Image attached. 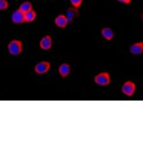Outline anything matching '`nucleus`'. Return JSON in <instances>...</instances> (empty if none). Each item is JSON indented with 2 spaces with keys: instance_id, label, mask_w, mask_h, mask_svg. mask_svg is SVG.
<instances>
[{
  "instance_id": "nucleus-15",
  "label": "nucleus",
  "mask_w": 143,
  "mask_h": 158,
  "mask_svg": "<svg viewBox=\"0 0 143 158\" xmlns=\"http://www.w3.org/2000/svg\"><path fill=\"white\" fill-rule=\"evenodd\" d=\"M9 7L7 0H0V10H5Z\"/></svg>"
},
{
  "instance_id": "nucleus-3",
  "label": "nucleus",
  "mask_w": 143,
  "mask_h": 158,
  "mask_svg": "<svg viewBox=\"0 0 143 158\" xmlns=\"http://www.w3.org/2000/svg\"><path fill=\"white\" fill-rule=\"evenodd\" d=\"M51 69V63L48 61H41L34 66V71L38 75H44Z\"/></svg>"
},
{
  "instance_id": "nucleus-8",
  "label": "nucleus",
  "mask_w": 143,
  "mask_h": 158,
  "mask_svg": "<svg viewBox=\"0 0 143 158\" xmlns=\"http://www.w3.org/2000/svg\"><path fill=\"white\" fill-rule=\"evenodd\" d=\"M71 73V66L69 63L64 62L61 63L58 67V73L60 77L62 78H66L69 76Z\"/></svg>"
},
{
  "instance_id": "nucleus-9",
  "label": "nucleus",
  "mask_w": 143,
  "mask_h": 158,
  "mask_svg": "<svg viewBox=\"0 0 143 158\" xmlns=\"http://www.w3.org/2000/svg\"><path fill=\"white\" fill-rule=\"evenodd\" d=\"M65 15H66L67 19L69 21V24L73 23L74 22V20L79 16L78 9H76V8L73 7L69 8V9L67 10L66 14H65Z\"/></svg>"
},
{
  "instance_id": "nucleus-2",
  "label": "nucleus",
  "mask_w": 143,
  "mask_h": 158,
  "mask_svg": "<svg viewBox=\"0 0 143 158\" xmlns=\"http://www.w3.org/2000/svg\"><path fill=\"white\" fill-rule=\"evenodd\" d=\"M111 81V75L108 72H100L94 77V82L99 86H107L110 85Z\"/></svg>"
},
{
  "instance_id": "nucleus-6",
  "label": "nucleus",
  "mask_w": 143,
  "mask_h": 158,
  "mask_svg": "<svg viewBox=\"0 0 143 158\" xmlns=\"http://www.w3.org/2000/svg\"><path fill=\"white\" fill-rule=\"evenodd\" d=\"M11 21L14 24H16V25L26 23L24 13L18 9L15 10L11 15Z\"/></svg>"
},
{
  "instance_id": "nucleus-5",
  "label": "nucleus",
  "mask_w": 143,
  "mask_h": 158,
  "mask_svg": "<svg viewBox=\"0 0 143 158\" xmlns=\"http://www.w3.org/2000/svg\"><path fill=\"white\" fill-rule=\"evenodd\" d=\"M39 46L42 50H45V51L51 50L53 46V39L51 35H46L42 37L39 42Z\"/></svg>"
},
{
  "instance_id": "nucleus-16",
  "label": "nucleus",
  "mask_w": 143,
  "mask_h": 158,
  "mask_svg": "<svg viewBox=\"0 0 143 158\" xmlns=\"http://www.w3.org/2000/svg\"><path fill=\"white\" fill-rule=\"evenodd\" d=\"M117 1L123 4H130L132 0H117Z\"/></svg>"
},
{
  "instance_id": "nucleus-14",
  "label": "nucleus",
  "mask_w": 143,
  "mask_h": 158,
  "mask_svg": "<svg viewBox=\"0 0 143 158\" xmlns=\"http://www.w3.org/2000/svg\"><path fill=\"white\" fill-rule=\"evenodd\" d=\"M69 1L72 5V7L76 8V9H79L82 6L83 2H84V0H69Z\"/></svg>"
},
{
  "instance_id": "nucleus-1",
  "label": "nucleus",
  "mask_w": 143,
  "mask_h": 158,
  "mask_svg": "<svg viewBox=\"0 0 143 158\" xmlns=\"http://www.w3.org/2000/svg\"><path fill=\"white\" fill-rule=\"evenodd\" d=\"M7 50L10 55L18 56L23 51L22 42L19 39H13L8 43Z\"/></svg>"
},
{
  "instance_id": "nucleus-13",
  "label": "nucleus",
  "mask_w": 143,
  "mask_h": 158,
  "mask_svg": "<svg viewBox=\"0 0 143 158\" xmlns=\"http://www.w3.org/2000/svg\"><path fill=\"white\" fill-rule=\"evenodd\" d=\"M32 9H34L33 8V4L30 1H25V2H22L18 7V10H20L23 13H26V12L32 10Z\"/></svg>"
},
{
  "instance_id": "nucleus-7",
  "label": "nucleus",
  "mask_w": 143,
  "mask_h": 158,
  "mask_svg": "<svg viewBox=\"0 0 143 158\" xmlns=\"http://www.w3.org/2000/svg\"><path fill=\"white\" fill-rule=\"evenodd\" d=\"M54 24H55V26H57L58 28L65 29V28L67 27V26L69 25V21L67 19V17L65 15L61 14V15H58L55 18V19H54Z\"/></svg>"
},
{
  "instance_id": "nucleus-4",
  "label": "nucleus",
  "mask_w": 143,
  "mask_h": 158,
  "mask_svg": "<svg viewBox=\"0 0 143 158\" xmlns=\"http://www.w3.org/2000/svg\"><path fill=\"white\" fill-rule=\"evenodd\" d=\"M122 93L125 96L128 98H131L135 94L136 91V84L132 81H126L122 84L121 88Z\"/></svg>"
},
{
  "instance_id": "nucleus-12",
  "label": "nucleus",
  "mask_w": 143,
  "mask_h": 158,
  "mask_svg": "<svg viewBox=\"0 0 143 158\" xmlns=\"http://www.w3.org/2000/svg\"><path fill=\"white\" fill-rule=\"evenodd\" d=\"M24 15H25L26 23H33L37 19V15H37V12L34 9H32V10L24 13Z\"/></svg>"
},
{
  "instance_id": "nucleus-17",
  "label": "nucleus",
  "mask_w": 143,
  "mask_h": 158,
  "mask_svg": "<svg viewBox=\"0 0 143 158\" xmlns=\"http://www.w3.org/2000/svg\"><path fill=\"white\" fill-rule=\"evenodd\" d=\"M142 20H143V14H142Z\"/></svg>"
},
{
  "instance_id": "nucleus-11",
  "label": "nucleus",
  "mask_w": 143,
  "mask_h": 158,
  "mask_svg": "<svg viewBox=\"0 0 143 158\" xmlns=\"http://www.w3.org/2000/svg\"><path fill=\"white\" fill-rule=\"evenodd\" d=\"M101 35L105 40L111 41L114 37V33L113 30L110 27H103L101 30Z\"/></svg>"
},
{
  "instance_id": "nucleus-10",
  "label": "nucleus",
  "mask_w": 143,
  "mask_h": 158,
  "mask_svg": "<svg viewBox=\"0 0 143 158\" xmlns=\"http://www.w3.org/2000/svg\"><path fill=\"white\" fill-rule=\"evenodd\" d=\"M130 54L133 55H140L143 53V42H138L130 46Z\"/></svg>"
}]
</instances>
